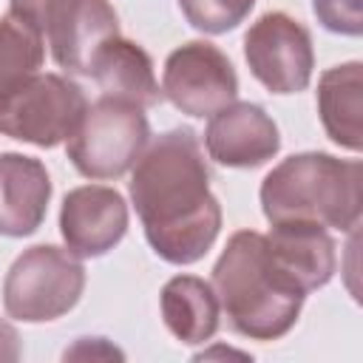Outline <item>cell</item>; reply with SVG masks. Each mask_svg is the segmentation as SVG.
Masks as SVG:
<instances>
[{
  "instance_id": "6da1fadb",
  "label": "cell",
  "mask_w": 363,
  "mask_h": 363,
  "mask_svg": "<svg viewBox=\"0 0 363 363\" xmlns=\"http://www.w3.org/2000/svg\"><path fill=\"white\" fill-rule=\"evenodd\" d=\"M130 199L153 252L170 264L199 261L221 230L204 153L187 128L145 145L130 176Z\"/></svg>"
},
{
  "instance_id": "7a4b0ae2",
  "label": "cell",
  "mask_w": 363,
  "mask_h": 363,
  "mask_svg": "<svg viewBox=\"0 0 363 363\" xmlns=\"http://www.w3.org/2000/svg\"><path fill=\"white\" fill-rule=\"evenodd\" d=\"M213 292L233 332L252 340L286 335L303 306L306 292L275 264L267 238L238 230L213 267Z\"/></svg>"
},
{
  "instance_id": "3957f363",
  "label": "cell",
  "mask_w": 363,
  "mask_h": 363,
  "mask_svg": "<svg viewBox=\"0 0 363 363\" xmlns=\"http://www.w3.org/2000/svg\"><path fill=\"white\" fill-rule=\"evenodd\" d=\"M363 204L360 162L329 153H298L284 159L261 184V207L269 224L315 221L335 230H354Z\"/></svg>"
},
{
  "instance_id": "277c9868",
  "label": "cell",
  "mask_w": 363,
  "mask_h": 363,
  "mask_svg": "<svg viewBox=\"0 0 363 363\" xmlns=\"http://www.w3.org/2000/svg\"><path fill=\"white\" fill-rule=\"evenodd\" d=\"M147 136V116L139 105L102 96L85 108L79 125L68 136V159L88 179H116L136 164Z\"/></svg>"
},
{
  "instance_id": "5b68a950",
  "label": "cell",
  "mask_w": 363,
  "mask_h": 363,
  "mask_svg": "<svg viewBox=\"0 0 363 363\" xmlns=\"http://www.w3.org/2000/svg\"><path fill=\"white\" fill-rule=\"evenodd\" d=\"M82 264L51 244L26 250L3 281L6 312L26 323H43L65 315L82 295Z\"/></svg>"
},
{
  "instance_id": "8992f818",
  "label": "cell",
  "mask_w": 363,
  "mask_h": 363,
  "mask_svg": "<svg viewBox=\"0 0 363 363\" xmlns=\"http://www.w3.org/2000/svg\"><path fill=\"white\" fill-rule=\"evenodd\" d=\"M85 108L88 102L77 82L40 71L0 105V133L37 147H54L74 133Z\"/></svg>"
},
{
  "instance_id": "52a82bcc",
  "label": "cell",
  "mask_w": 363,
  "mask_h": 363,
  "mask_svg": "<svg viewBox=\"0 0 363 363\" xmlns=\"http://www.w3.org/2000/svg\"><path fill=\"white\" fill-rule=\"evenodd\" d=\"M244 57L252 77L272 94H298L312 79V37L284 11H269L250 26Z\"/></svg>"
},
{
  "instance_id": "ba28073f",
  "label": "cell",
  "mask_w": 363,
  "mask_h": 363,
  "mask_svg": "<svg viewBox=\"0 0 363 363\" xmlns=\"http://www.w3.org/2000/svg\"><path fill=\"white\" fill-rule=\"evenodd\" d=\"M164 96L187 116H213L216 111L235 102L238 77L233 62L213 43H184L179 45L162 74Z\"/></svg>"
},
{
  "instance_id": "9c48e42d",
  "label": "cell",
  "mask_w": 363,
  "mask_h": 363,
  "mask_svg": "<svg viewBox=\"0 0 363 363\" xmlns=\"http://www.w3.org/2000/svg\"><path fill=\"white\" fill-rule=\"evenodd\" d=\"M128 230L125 199L113 187L85 184L65 196L60 210V233L77 258H96L113 250Z\"/></svg>"
},
{
  "instance_id": "30bf717a",
  "label": "cell",
  "mask_w": 363,
  "mask_h": 363,
  "mask_svg": "<svg viewBox=\"0 0 363 363\" xmlns=\"http://www.w3.org/2000/svg\"><path fill=\"white\" fill-rule=\"evenodd\" d=\"M204 145L210 159L224 167H258L278 153L281 136L264 108L230 102L210 116Z\"/></svg>"
},
{
  "instance_id": "8fae6325",
  "label": "cell",
  "mask_w": 363,
  "mask_h": 363,
  "mask_svg": "<svg viewBox=\"0 0 363 363\" xmlns=\"http://www.w3.org/2000/svg\"><path fill=\"white\" fill-rule=\"evenodd\" d=\"M51 199V179L43 162L23 153H0V233L28 235L34 233Z\"/></svg>"
},
{
  "instance_id": "7c38bea8",
  "label": "cell",
  "mask_w": 363,
  "mask_h": 363,
  "mask_svg": "<svg viewBox=\"0 0 363 363\" xmlns=\"http://www.w3.org/2000/svg\"><path fill=\"white\" fill-rule=\"evenodd\" d=\"M267 247L275 264L303 289L323 286L335 272V241L315 221H278L272 224Z\"/></svg>"
},
{
  "instance_id": "4fadbf2b",
  "label": "cell",
  "mask_w": 363,
  "mask_h": 363,
  "mask_svg": "<svg viewBox=\"0 0 363 363\" xmlns=\"http://www.w3.org/2000/svg\"><path fill=\"white\" fill-rule=\"evenodd\" d=\"M113 37H119V20L108 0H77L68 17L48 34V45L60 68L88 74L96 51Z\"/></svg>"
},
{
  "instance_id": "5bb4252c",
  "label": "cell",
  "mask_w": 363,
  "mask_h": 363,
  "mask_svg": "<svg viewBox=\"0 0 363 363\" xmlns=\"http://www.w3.org/2000/svg\"><path fill=\"white\" fill-rule=\"evenodd\" d=\"M88 77L96 79L102 96L125 99V102H133L139 108H150L162 99V91H159L147 51L130 40H122V37L108 40L96 51Z\"/></svg>"
},
{
  "instance_id": "9a60e30c",
  "label": "cell",
  "mask_w": 363,
  "mask_h": 363,
  "mask_svg": "<svg viewBox=\"0 0 363 363\" xmlns=\"http://www.w3.org/2000/svg\"><path fill=\"white\" fill-rule=\"evenodd\" d=\"M162 318L182 343H204L218 329V298L196 275H176L162 289Z\"/></svg>"
},
{
  "instance_id": "2e32d148",
  "label": "cell",
  "mask_w": 363,
  "mask_h": 363,
  "mask_svg": "<svg viewBox=\"0 0 363 363\" xmlns=\"http://www.w3.org/2000/svg\"><path fill=\"white\" fill-rule=\"evenodd\" d=\"M360 91H363L360 62L329 68L318 82V111H320L323 128L332 142L349 150H360L363 145Z\"/></svg>"
},
{
  "instance_id": "e0dca14e",
  "label": "cell",
  "mask_w": 363,
  "mask_h": 363,
  "mask_svg": "<svg viewBox=\"0 0 363 363\" xmlns=\"http://www.w3.org/2000/svg\"><path fill=\"white\" fill-rule=\"evenodd\" d=\"M43 34L14 14L0 20V105L43 68Z\"/></svg>"
},
{
  "instance_id": "ac0fdd59",
  "label": "cell",
  "mask_w": 363,
  "mask_h": 363,
  "mask_svg": "<svg viewBox=\"0 0 363 363\" xmlns=\"http://www.w3.org/2000/svg\"><path fill=\"white\" fill-rule=\"evenodd\" d=\"M252 3L255 0H179V9L193 28L224 34L250 14Z\"/></svg>"
},
{
  "instance_id": "d6986e66",
  "label": "cell",
  "mask_w": 363,
  "mask_h": 363,
  "mask_svg": "<svg viewBox=\"0 0 363 363\" xmlns=\"http://www.w3.org/2000/svg\"><path fill=\"white\" fill-rule=\"evenodd\" d=\"M77 6V0H11V14L48 37Z\"/></svg>"
},
{
  "instance_id": "ffe728a7",
  "label": "cell",
  "mask_w": 363,
  "mask_h": 363,
  "mask_svg": "<svg viewBox=\"0 0 363 363\" xmlns=\"http://www.w3.org/2000/svg\"><path fill=\"white\" fill-rule=\"evenodd\" d=\"M315 14L329 31H337V34L363 31L360 0H315Z\"/></svg>"
},
{
  "instance_id": "44dd1931",
  "label": "cell",
  "mask_w": 363,
  "mask_h": 363,
  "mask_svg": "<svg viewBox=\"0 0 363 363\" xmlns=\"http://www.w3.org/2000/svg\"><path fill=\"white\" fill-rule=\"evenodd\" d=\"M122 357V352H116L113 346H108L102 337H82L71 352H65V357Z\"/></svg>"
},
{
  "instance_id": "7402d4cb",
  "label": "cell",
  "mask_w": 363,
  "mask_h": 363,
  "mask_svg": "<svg viewBox=\"0 0 363 363\" xmlns=\"http://www.w3.org/2000/svg\"><path fill=\"white\" fill-rule=\"evenodd\" d=\"M0 360H20V337L6 320H0Z\"/></svg>"
}]
</instances>
